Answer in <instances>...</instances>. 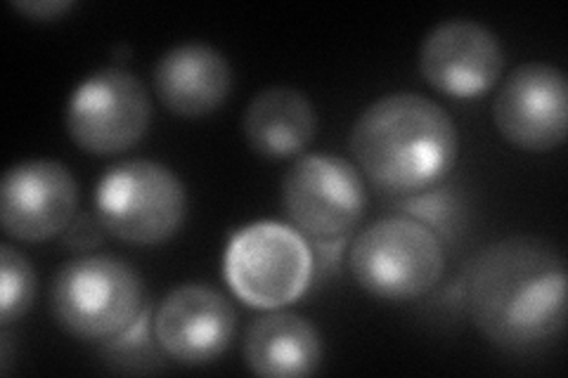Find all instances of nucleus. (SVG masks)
<instances>
[{
  "label": "nucleus",
  "instance_id": "nucleus-1",
  "mask_svg": "<svg viewBox=\"0 0 568 378\" xmlns=\"http://www.w3.org/2000/svg\"><path fill=\"white\" fill-rule=\"evenodd\" d=\"M566 260L555 244L509 237L478 254L462 279L465 308L493 346L530 350L564 331Z\"/></svg>",
  "mask_w": 568,
  "mask_h": 378
},
{
  "label": "nucleus",
  "instance_id": "nucleus-15",
  "mask_svg": "<svg viewBox=\"0 0 568 378\" xmlns=\"http://www.w3.org/2000/svg\"><path fill=\"white\" fill-rule=\"evenodd\" d=\"M244 362L263 378L313 376L323 365V336L301 315H265L246 331Z\"/></svg>",
  "mask_w": 568,
  "mask_h": 378
},
{
  "label": "nucleus",
  "instance_id": "nucleus-5",
  "mask_svg": "<svg viewBox=\"0 0 568 378\" xmlns=\"http://www.w3.org/2000/svg\"><path fill=\"white\" fill-rule=\"evenodd\" d=\"M223 275L242 303L280 310L308 292L315 275L313 248L292 225L252 223L230 239Z\"/></svg>",
  "mask_w": 568,
  "mask_h": 378
},
{
  "label": "nucleus",
  "instance_id": "nucleus-4",
  "mask_svg": "<svg viewBox=\"0 0 568 378\" xmlns=\"http://www.w3.org/2000/svg\"><path fill=\"white\" fill-rule=\"evenodd\" d=\"M348 269L355 284L372 296L415 300L436 289L446 269V248L429 225L390 215L355 237Z\"/></svg>",
  "mask_w": 568,
  "mask_h": 378
},
{
  "label": "nucleus",
  "instance_id": "nucleus-9",
  "mask_svg": "<svg viewBox=\"0 0 568 378\" xmlns=\"http://www.w3.org/2000/svg\"><path fill=\"white\" fill-rule=\"evenodd\" d=\"M495 129L509 145L526 152H552L566 142L568 83L547 62L519 64L493 102Z\"/></svg>",
  "mask_w": 568,
  "mask_h": 378
},
{
  "label": "nucleus",
  "instance_id": "nucleus-11",
  "mask_svg": "<svg viewBox=\"0 0 568 378\" xmlns=\"http://www.w3.org/2000/svg\"><path fill=\"white\" fill-rule=\"evenodd\" d=\"M154 340L164 357L185 367L219 359L237 331V313L221 292L206 284H183L154 313Z\"/></svg>",
  "mask_w": 568,
  "mask_h": 378
},
{
  "label": "nucleus",
  "instance_id": "nucleus-2",
  "mask_svg": "<svg viewBox=\"0 0 568 378\" xmlns=\"http://www.w3.org/2000/svg\"><path fill=\"white\" fill-rule=\"evenodd\" d=\"M348 145L355 166L377 190L415 196L453 171L459 135L440 104L405 90L365 106L353 123Z\"/></svg>",
  "mask_w": 568,
  "mask_h": 378
},
{
  "label": "nucleus",
  "instance_id": "nucleus-17",
  "mask_svg": "<svg viewBox=\"0 0 568 378\" xmlns=\"http://www.w3.org/2000/svg\"><path fill=\"white\" fill-rule=\"evenodd\" d=\"M12 8L17 12L27 14L29 20H41V22H50L58 20L64 12H69L74 8L71 0H29V3H12Z\"/></svg>",
  "mask_w": 568,
  "mask_h": 378
},
{
  "label": "nucleus",
  "instance_id": "nucleus-6",
  "mask_svg": "<svg viewBox=\"0 0 568 378\" xmlns=\"http://www.w3.org/2000/svg\"><path fill=\"white\" fill-rule=\"evenodd\" d=\"M100 227L135 246H156L175 237L187 215V194L169 166L131 159L106 171L95 192Z\"/></svg>",
  "mask_w": 568,
  "mask_h": 378
},
{
  "label": "nucleus",
  "instance_id": "nucleus-16",
  "mask_svg": "<svg viewBox=\"0 0 568 378\" xmlns=\"http://www.w3.org/2000/svg\"><path fill=\"white\" fill-rule=\"evenodd\" d=\"M36 298V273L31 260L12 244L0 246V324L8 329L22 319Z\"/></svg>",
  "mask_w": 568,
  "mask_h": 378
},
{
  "label": "nucleus",
  "instance_id": "nucleus-14",
  "mask_svg": "<svg viewBox=\"0 0 568 378\" xmlns=\"http://www.w3.org/2000/svg\"><path fill=\"white\" fill-rule=\"evenodd\" d=\"M242 133L248 147L265 159L298 156L317 133L315 106L296 88H265L246 104Z\"/></svg>",
  "mask_w": 568,
  "mask_h": 378
},
{
  "label": "nucleus",
  "instance_id": "nucleus-8",
  "mask_svg": "<svg viewBox=\"0 0 568 378\" xmlns=\"http://www.w3.org/2000/svg\"><path fill=\"white\" fill-rule=\"evenodd\" d=\"M67 133L77 147L95 156L129 152L152 123L145 83L116 67L88 76L67 104Z\"/></svg>",
  "mask_w": 568,
  "mask_h": 378
},
{
  "label": "nucleus",
  "instance_id": "nucleus-10",
  "mask_svg": "<svg viewBox=\"0 0 568 378\" xmlns=\"http://www.w3.org/2000/svg\"><path fill=\"white\" fill-rule=\"evenodd\" d=\"M79 183L55 159H29L6 171L0 183V223L10 239L41 244L77 218Z\"/></svg>",
  "mask_w": 568,
  "mask_h": 378
},
{
  "label": "nucleus",
  "instance_id": "nucleus-7",
  "mask_svg": "<svg viewBox=\"0 0 568 378\" xmlns=\"http://www.w3.org/2000/svg\"><path fill=\"white\" fill-rule=\"evenodd\" d=\"M282 206L306 239L342 244L365 215V180L342 156L304 154L282 180Z\"/></svg>",
  "mask_w": 568,
  "mask_h": 378
},
{
  "label": "nucleus",
  "instance_id": "nucleus-3",
  "mask_svg": "<svg viewBox=\"0 0 568 378\" xmlns=\"http://www.w3.org/2000/svg\"><path fill=\"white\" fill-rule=\"evenodd\" d=\"M50 310L60 327L83 340H114L145 313V284L119 256H85L52 279Z\"/></svg>",
  "mask_w": 568,
  "mask_h": 378
},
{
  "label": "nucleus",
  "instance_id": "nucleus-13",
  "mask_svg": "<svg viewBox=\"0 0 568 378\" xmlns=\"http://www.w3.org/2000/svg\"><path fill=\"white\" fill-rule=\"evenodd\" d=\"M154 90L175 116L202 119L227 100L233 67L223 52L206 43L173 45L154 67Z\"/></svg>",
  "mask_w": 568,
  "mask_h": 378
},
{
  "label": "nucleus",
  "instance_id": "nucleus-12",
  "mask_svg": "<svg viewBox=\"0 0 568 378\" xmlns=\"http://www.w3.org/2000/svg\"><path fill=\"white\" fill-rule=\"evenodd\" d=\"M505 50L500 39L474 20L436 24L422 43L419 71L436 93L455 100L486 95L500 81Z\"/></svg>",
  "mask_w": 568,
  "mask_h": 378
}]
</instances>
